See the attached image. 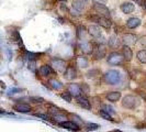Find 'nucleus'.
Wrapping results in <instances>:
<instances>
[{
  "mask_svg": "<svg viewBox=\"0 0 146 132\" xmlns=\"http://www.w3.org/2000/svg\"><path fill=\"white\" fill-rule=\"evenodd\" d=\"M103 81L108 85H117L122 81V74L117 69H110L103 75Z\"/></svg>",
  "mask_w": 146,
  "mask_h": 132,
  "instance_id": "obj_1",
  "label": "nucleus"
},
{
  "mask_svg": "<svg viewBox=\"0 0 146 132\" xmlns=\"http://www.w3.org/2000/svg\"><path fill=\"white\" fill-rule=\"evenodd\" d=\"M139 105V98H136L133 95H126L122 99V106L125 109H135Z\"/></svg>",
  "mask_w": 146,
  "mask_h": 132,
  "instance_id": "obj_2",
  "label": "nucleus"
},
{
  "mask_svg": "<svg viewBox=\"0 0 146 132\" xmlns=\"http://www.w3.org/2000/svg\"><path fill=\"white\" fill-rule=\"evenodd\" d=\"M51 67L54 68L58 73H64L66 71V68H67L65 61L62 59H58V57H54V59H51Z\"/></svg>",
  "mask_w": 146,
  "mask_h": 132,
  "instance_id": "obj_3",
  "label": "nucleus"
},
{
  "mask_svg": "<svg viewBox=\"0 0 146 132\" xmlns=\"http://www.w3.org/2000/svg\"><path fill=\"white\" fill-rule=\"evenodd\" d=\"M107 61H108V63H109L110 65H120V64L123 63L124 57H123L122 54H120L117 52H112V53L109 54Z\"/></svg>",
  "mask_w": 146,
  "mask_h": 132,
  "instance_id": "obj_4",
  "label": "nucleus"
},
{
  "mask_svg": "<svg viewBox=\"0 0 146 132\" xmlns=\"http://www.w3.org/2000/svg\"><path fill=\"white\" fill-rule=\"evenodd\" d=\"M94 9H95V11L98 15H100L101 17H104V18H109L110 15H111L109 9L106 7L103 3H100V2H95L94 3Z\"/></svg>",
  "mask_w": 146,
  "mask_h": 132,
  "instance_id": "obj_5",
  "label": "nucleus"
},
{
  "mask_svg": "<svg viewBox=\"0 0 146 132\" xmlns=\"http://www.w3.org/2000/svg\"><path fill=\"white\" fill-rule=\"evenodd\" d=\"M137 42V37L135 34L132 33H125L122 35V43L124 44V46H133Z\"/></svg>",
  "mask_w": 146,
  "mask_h": 132,
  "instance_id": "obj_6",
  "label": "nucleus"
},
{
  "mask_svg": "<svg viewBox=\"0 0 146 132\" xmlns=\"http://www.w3.org/2000/svg\"><path fill=\"white\" fill-rule=\"evenodd\" d=\"M67 91L70 94L72 97H76V98H78V97H80L81 95V89H80V85H78V84H69L68 85V87H67Z\"/></svg>",
  "mask_w": 146,
  "mask_h": 132,
  "instance_id": "obj_7",
  "label": "nucleus"
},
{
  "mask_svg": "<svg viewBox=\"0 0 146 132\" xmlns=\"http://www.w3.org/2000/svg\"><path fill=\"white\" fill-rule=\"evenodd\" d=\"M79 49L81 50L82 53H85L87 55H90L94 52V45H92L91 42L82 41V42H79Z\"/></svg>",
  "mask_w": 146,
  "mask_h": 132,
  "instance_id": "obj_8",
  "label": "nucleus"
},
{
  "mask_svg": "<svg viewBox=\"0 0 146 132\" xmlns=\"http://www.w3.org/2000/svg\"><path fill=\"white\" fill-rule=\"evenodd\" d=\"M13 110L18 111V112H22V113H29L31 111V106L25 103H17L13 105Z\"/></svg>",
  "mask_w": 146,
  "mask_h": 132,
  "instance_id": "obj_9",
  "label": "nucleus"
},
{
  "mask_svg": "<svg viewBox=\"0 0 146 132\" xmlns=\"http://www.w3.org/2000/svg\"><path fill=\"white\" fill-rule=\"evenodd\" d=\"M87 32H88V34L91 35L94 39H98V37H101V31L99 29V27H97L95 24H90V25L88 27Z\"/></svg>",
  "mask_w": 146,
  "mask_h": 132,
  "instance_id": "obj_10",
  "label": "nucleus"
},
{
  "mask_svg": "<svg viewBox=\"0 0 146 132\" xmlns=\"http://www.w3.org/2000/svg\"><path fill=\"white\" fill-rule=\"evenodd\" d=\"M107 54V49L103 44H99L95 49V59H101L106 56Z\"/></svg>",
  "mask_w": 146,
  "mask_h": 132,
  "instance_id": "obj_11",
  "label": "nucleus"
},
{
  "mask_svg": "<svg viewBox=\"0 0 146 132\" xmlns=\"http://www.w3.org/2000/svg\"><path fill=\"white\" fill-rule=\"evenodd\" d=\"M73 9L77 12L82 11L85 8L87 7V0H73Z\"/></svg>",
  "mask_w": 146,
  "mask_h": 132,
  "instance_id": "obj_12",
  "label": "nucleus"
},
{
  "mask_svg": "<svg viewBox=\"0 0 146 132\" xmlns=\"http://www.w3.org/2000/svg\"><path fill=\"white\" fill-rule=\"evenodd\" d=\"M58 125H60L62 128H65L68 130H78L79 129V125L77 123H75L74 121H69V120H65V121H62L59 122Z\"/></svg>",
  "mask_w": 146,
  "mask_h": 132,
  "instance_id": "obj_13",
  "label": "nucleus"
},
{
  "mask_svg": "<svg viewBox=\"0 0 146 132\" xmlns=\"http://www.w3.org/2000/svg\"><path fill=\"white\" fill-rule=\"evenodd\" d=\"M87 29L85 28V27H82V25H79L78 28H77V32H76V34H77V37H78V40H79V42H82V41H87Z\"/></svg>",
  "mask_w": 146,
  "mask_h": 132,
  "instance_id": "obj_14",
  "label": "nucleus"
},
{
  "mask_svg": "<svg viewBox=\"0 0 146 132\" xmlns=\"http://www.w3.org/2000/svg\"><path fill=\"white\" fill-rule=\"evenodd\" d=\"M96 21L98 22L102 28L104 29H109L112 27V22L110 20L109 18H104V17H99V18H97L96 19Z\"/></svg>",
  "mask_w": 146,
  "mask_h": 132,
  "instance_id": "obj_15",
  "label": "nucleus"
},
{
  "mask_svg": "<svg viewBox=\"0 0 146 132\" xmlns=\"http://www.w3.org/2000/svg\"><path fill=\"white\" fill-rule=\"evenodd\" d=\"M121 98V93L120 91H110L106 95V99L111 103H117V100Z\"/></svg>",
  "mask_w": 146,
  "mask_h": 132,
  "instance_id": "obj_16",
  "label": "nucleus"
},
{
  "mask_svg": "<svg viewBox=\"0 0 146 132\" xmlns=\"http://www.w3.org/2000/svg\"><path fill=\"white\" fill-rule=\"evenodd\" d=\"M121 10H122L123 13L129 15V13H132L135 10V6L132 2H124V3L121 5Z\"/></svg>",
  "mask_w": 146,
  "mask_h": 132,
  "instance_id": "obj_17",
  "label": "nucleus"
},
{
  "mask_svg": "<svg viewBox=\"0 0 146 132\" xmlns=\"http://www.w3.org/2000/svg\"><path fill=\"white\" fill-rule=\"evenodd\" d=\"M64 75H65L66 79L72 81V79H74V78H76V76H77V72H76V69L74 68L73 66H69V67H67V68H66V71L64 72Z\"/></svg>",
  "mask_w": 146,
  "mask_h": 132,
  "instance_id": "obj_18",
  "label": "nucleus"
},
{
  "mask_svg": "<svg viewBox=\"0 0 146 132\" xmlns=\"http://www.w3.org/2000/svg\"><path fill=\"white\" fill-rule=\"evenodd\" d=\"M77 103L80 106L81 108H85V109L87 110H90L91 109V103H90V101L88 100L86 97H78L77 98Z\"/></svg>",
  "mask_w": 146,
  "mask_h": 132,
  "instance_id": "obj_19",
  "label": "nucleus"
},
{
  "mask_svg": "<svg viewBox=\"0 0 146 132\" xmlns=\"http://www.w3.org/2000/svg\"><path fill=\"white\" fill-rule=\"evenodd\" d=\"M139 25H141V19H139V18H130L126 21V27L129 29H135Z\"/></svg>",
  "mask_w": 146,
  "mask_h": 132,
  "instance_id": "obj_20",
  "label": "nucleus"
},
{
  "mask_svg": "<svg viewBox=\"0 0 146 132\" xmlns=\"http://www.w3.org/2000/svg\"><path fill=\"white\" fill-rule=\"evenodd\" d=\"M76 65L79 68H87L88 65H89V61L85 56H78L76 59Z\"/></svg>",
  "mask_w": 146,
  "mask_h": 132,
  "instance_id": "obj_21",
  "label": "nucleus"
},
{
  "mask_svg": "<svg viewBox=\"0 0 146 132\" xmlns=\"http://www.w3.org/2000/svg\"><path fill=\"white\" fill-rule=\"evenodd\" d=\"M48 84L51 85V87L53 89H55V90H60L62 88H63V83L62 81H59L58 79H55V78H52L48 81Z\"/></svg>",
  "mask_w": 146,
  "mask_h": 132,
  "instance_id": "obj_22",
  "label": "nucleus"
},
{
  "mask_svg": "<svg viewBox=\"0 0 146 132\" xmlns=\"http://www.w3.org/2000/svg\"><path fill=\"white\" fill-rule=\"evenodd\" d=\"M122 55H123L124 59L131 61L132 57H133V52H132V50L129 46H123L122 47Z\"/></svg>",
  "mask_w": 146,
  "mask_h": 132,
  "instance_id": "obj_23",
  "label": "nucleus"
},
{
  "mask_svg": "<svg viewBox=\"0 0 146 132\" xmlns=\"http://www.w3.org/2000/svg\"><path fill=\"white\" fill-rule=\"evenodd\" d=\"M53 72V69H52V67L50 65H42L40 67V74L42 75V76H48L50 74Z\"/></svg>",
  "mask_w": 146,
  "mask_h": 132,
  "instance_id": "obj_24",
  "label": "nucleus"
},
{
  "mask_svg": "<svg viewBox=\"0 0 146 132\" xmlns=\"http://www.w3.org/2000/svg\"><path fill=\"white\" fill-rule=\"evenodd\" d=\"M48 113L51 115L52 117H54L56 115L62 113V109L58 108V107H56V106H54V105H50L48 106Z\"/></svg>",
  "mask_w": 146,
  "mask_h": 132,
  "instance_id": "obj_25",
  "label": "nucleus"
},
{
  "mask_svg": "<svg viewBox=\"0 0 146 132\" xmlns=\"http://www.w3.org/2000/svg\"><path fill=\"white\" fill-rule=\"evenodd\" d=\"M137 56V59L142 64H146V50H141V51L137 52L136 54Z\"/></svg>",
  "mask_w": 146,
  "mask_h": 132,
  "instance_id": "obj_26",
  "label": "nucleus"
},
{
  "mask_svg": "<svg viewBox=\"0 0 146 132\" xmlns=\"http://www.w3.org/2000/svg\"><path fill=\"white\" fill-rule=\"evenodd\" d=\"M101 110H103V111H104V112H107V113H109L110 116H112V115H114V113H115L114 109H113L110 105H102Z\"/></svg>",
  "mask_w": 146,
  "mask_h": 132,
  "instance_id": "obj_27",
  "label": "nucleus"
},
{
  "mask_svg": "<svg viewBox=\"0 0 146 132\" xmlns=\"http://www.w3.org/2000/svg\"><path fill=\"white\" fill-rule=\"evenodd\" d=\"M117 43H119V40H117V35H111L109 39V46H111V47H117Z\"/></svg>",
  "mask_w": 146,
  "mask_h": 132,
  "instance_id": "obj_28",
  "label": "nucleus"
},
{
  "mask_svg": "<svg viewBox=\"0 0 146 132\" xmlns=\"http://www.w3.org/2000/svg\"><path fill=\"white\" fill-rule=\"evenodd\" d=\"M27 99H28V100H30L31 103H44V99L42 98V97H28Z\"/></svg>",
  "mask_w": 146,
  "mask_h": 132,
  "instance_id": "obj_29",
  "label": "nucleus"
},
{
  "mask_svg": "<svg viewBox=\"0 0 146 132\" xmlns=\"http://www.w3.org/2000/svg\"><path fill=\"white\" fill-rule=\"evenodd\" d=\"M37 56H40V54H36V53H31V52H25V56L29 61H35Z\"/></svg>",
  "mask_w": 146,
  "mask_h": 132,
  "instance_id": "obj_30",
  "label": "nucleus"
},
{
  "mask_svg": "<svg viewBox=\"0 0 146 132\" xmlns=\"http://www.w3.org/2000/svg\"><path fill=\"white\" fill-rule=\"evenodd\" d=\"M60 97H62L64 100H66L67 103H70V101H72V96H70V94H69L68 91L62 93V94H60Z\"/></svg>",
  "mask_w": 146,
  "mask_h": 132,
  "instance_id": "obj_31",
  "label": "nucleus"
},
{
  "mask_svg": "<svg viewBox=\"0 0 146 132\" xmlns=\"http://www.w3.org/2000/svg\"><path fill=\"white\" fill-rule=\"evenodd\" d=\"M99 73V71L98 69H91L90 72H88L87 73V77L88 78H94L97 76V74Z\"/></svg>",
  "mask_w": 146,
  "mask_h": 132,
  "instance_id": "obj_32",
  "label": "nucleus"
},
{
  "mask_svg": "<svg viewBox=\"0 0 146 132\" xmlns=\"http://www.w3.org/2000/svg\"><path fill=\"white\" fill-rule=\"evenodd\" d=\"M100 116L103 118V119H106V120H108V121H111L112 120V116H110L109 113H107V112H104L103 110L100 111Z\"/></svg>",
  "mask_w": 146,
  "mask_h": 132,
  "instance_id": "obj_33",
  "label": "nucleus"
},
{
  "mask_svg": "<svg viewBox=\"0 0 146 132\" xmlns=\"http://www.w3.org/2000/svg\"><path fill=\"white\" fill-rule=\"evenodd\" d=\"M72 117L74 118V122H75V123H77V125H84V121H82V120H81L80 118L78 117V116H76V115H72Z\"/></svg>",
  "mask_w": 146,
  "mask_h": 132,
  "instance_id": "obj_34",
  "label": "nucleus"
},
{
  "mask_svg": "<svg viewBox=\"0 0 146 132\" xmlns=\"http://www.w3.org/2000/svg\"><path fill=\"white\" fill-rule=\"evenodd\" d=\"M80 89H81V94H89V91H90V89H89V87H88V85H86V84L80 85Z\"/></svg>",
  "mask_w": 146,
  "mask_h": 132,
  "instance_id": "obj_35",
  "label": "nucleus"
},
{
  "mask_svg": "<svg viewBox=\"0 0 146 132\" xmlns=\"http://www.w3.org/2000/svg\"><path fill=\"white\" fill-rule=\"evenodd\" d=\"M86 128L88 130H97L99 128V125H97V123H87Z\"/></svg>",
  "mask_w": 146,
  "mask_h": 132,
  "instance_id": "obj_36",
  "label": "nucleus"
},
{
  "mask_svg": "<svg viewBox=\"0 0 146 132\" xmlns=\"http://www.w3.org/2000/svg\"><path fill=\"white\" fill-rule=\"evenodd\" d=\"M21 91H22L21 88H11L8 91V95H13V94H18V93H21Z\"/></svg>",
  "mask_w": 146,
  "mask_h": 132,
  "instance_id": "obj_37",
  "label": "nucleus"
},
{
  "mask_svg": "<svg viewBox=\"0 0 146 132\" xmlns=\"http://www.w3.org/2000/svg\"><path fill=\"white\" fill-rule=\"evenodd\" d=\"M34 116L37 118H41V119H43V120H50V119H51L47 115H44V113H34Z\"/></svg>",
  "mask_w": 146,
  "mask_h": 132,
  "instance_id": "obj_38",
  "label": "nucleus"
},
{
  "mask_svg": "<svg viewBox=\"0 0 146 132\" xmlns=\"http://www.w3.org/2000/svg\"><path fill=\"white\" fill-rule=\"evenodd\" d=\"M29 68L32 72L35 71V61H29Z\"/></svg>",
  "mask_w": 146,
  "mask_h": 132,
  "instance_id": "obj_39",
  "label": "nucleus"
},
{
  "mask_svg": "<svg viewBox=\"0 0 146 132\" xmlns=\"http://www.w3.org/2000/svg\"><path fill=\"white\" fill-rule=\"evenodd\" d=\"M139 42H141V43L144 45V44L146 43V37H142V39L139 40Z\"/></svg>",
  "mask_w": 146,
  "mask_h": 132,
  "instance_id": "obj_40",
  "label": "nucleus"
},
{
  "mask_svg": "<svg viewBox=\"0 0 146 132\" xmlns=\"http://www.w3.org/2000/svg\"><path fill=\"white\" fill-rule=\"evenodd\" d=\"M133 1H135V2H137L139 5H141V3H142V0H133Z\"/></svg>",
  "mask_w": 146,
  "mask_h": 132,
  "instance_id": "obj_41",
  "label": "nucleus"
},
{
  "mask_svg": "<svg viewBox=\"0 0 146 132\" xmlns=\"http://www.w3.org/2000/svg\"><path fill=\"white\" fill-rule=\"evenodd\" d=\"M1 113H5V110L0 109V115H1Z\"/></svg>",
  "mask_w": 146,
  "mask_h": 132,
  "instance_id": "obj_42",
  "label": "nucleus"
},
{
  "mask_svg": "<svg viewBox=\"0 0 146 132\" xmlns=\"http://www.w3.org/2000/svg\"><path fill=\"white\" fill-rule=\"evenodd\" d=\"M111 132H122V131H120V130H113V131H111Z\"/></svg>",
  "mask_w": 146,
  "mask_h": 132,
  "instance_id": "obj_43",
  "label": "nucleus"
},
{
  "mask_svg": "<svg viewBox=\"0 0 146 132\" xmlns=\"http://www.w3.org/2000/svg\"><path fill=\"white\" fill-rule=\"evenodd\" d=\"M144 7H145V9H146V0H145V2H144Z\"/></svg>",
  "mask_w": 146,
  "mask_h": 132,
  "instance_id": "obj_44",
  "label": "nucleus"
},
{
  "mask_svg": "<svg viewBox=\"0 0 146 132\" xmlns=\"http://www.w3.org/2000/svg\"><path fill=\"white\" fill-rule=\"evenodd\" d=\"M145 87H146V81H145Z\"/></svg>",
  "mask_w": 146,
  "mask_h": 132,
  "instance_id": "obj_45",
  "label": "nucleus"
}]
</instances>
